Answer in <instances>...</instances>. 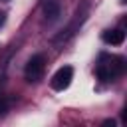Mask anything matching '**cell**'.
Listing matches in <instances>:
<instances>
[{"label": "cell", "instance_id": "obj_7", "mask_svg": "<svg viewBox=\"0 0 127 127\" xmlns=\"http://www.w3.org/2000/svg\"><path fill=\"white\" fill-rule=\"evenodd\" d=\"M4 22H6V14H4V12H0V28L4 26Z\"/></svg>", "mask_w": 127, "mask_h": 127}, {"label": "cell", "instance_id": "obj_2", "mask_svg": "<svg viewBox=\"0 0 127 127\" xmlns=\"http://www.w3.org/2000/svg\"><path fill=\"white\" fill-rule=\"evenodd\" d=\"M44 67H46V60L42 54H36L30 58V62L26 64V79L28 81H38L44 75Z\"/></svg>", "mask_w": 127, "mask_h": 127}, {"label": "cell", "instance_id": "obj_1", "mask_svg": "<svg viewBox=\"0 0 127 127\" xmlns=\"http://www.w3.org/2000/svg\"><path fill=\"white\" fill-rule=\"evenodd\" d=\"M121 71H123V58H119V56H101L99 58L95 73L101 81H111Z\"/></svg>", "mask_w": 127, "mask_h": 127}, {"label": "cell", "instance_id": "obj_6", "mask_svg": "<svg viewBox=\"0 0 127 127\" xmlns=\"http://www.w3.org/2000/svg\"><path fill=\"white\" fill-rule=\"evenodd\" d=\"M123 40H125V32L123 30H107L103 34V42L111 44V46H121Z\"/></svg>", "mask_w": 127, "mask_h": 127}, {"label": "cell", "instance_id": "obj_8", "mask_svg": "<svg viewBox=\"0 0 127 127\" xmlns=\"http://www.w3.org/2000/svg\"><path fill=\"white\" fill-rule=\"evenodd\" d=\"M103 125H111V127H113V125H115V121H113V119H107V121H103Z\"/></svg>", "mask_w": 127, "mask_h": 127}, {"label": "cell", "instance_id": "obj_5", "mask_svg": "<svg viewBox=\"0 0 127 127\" xmlns=\"http://www.w3.org/2000/svg\"><path fill=\"white\" fill-rule=\"evenodd\" d=\"M42 12H44V18L46 22H58L60 16H62V4L60 0H46L44 6H42Z\"/></svg>", "mask_w": 127, "mask_h": 127}, {"label": "cell", "instance_id": "obj_3", "mask_svg": "<svg viewBox=\"0 0 127 127\" xmlns=\"http://www.w3.org/2000/svg\"><path fill=\"white\" fill-rule=\"evenodd\" d=\"M71 79H73V67L64 65V67H60V69L54 73V77H52V87H54L56 91H64L65 87H69Z\"/></svg>", "mask_w": 127, "mask_h": 127}, {"label": "cell", "instance_id": "obj_4", "mask_svg": "<svg viewBox=\"0 0 127 127\" xmlns=\"http://www.w3.org/2000/svg\"><path fill=\"white\" fill-rule=\"evenodd\" d=\"M85 12H87V6L83 4V6H81V10H77V12H75L73 22H71V24H69V26H67V28L62 32V34H58L54 40H56V42H65V40H69V38H71V36L77 32V28L83 24V20H85Z\"/></svg>", "mask_w": 127, "mask_h": 127}]
</instances>
